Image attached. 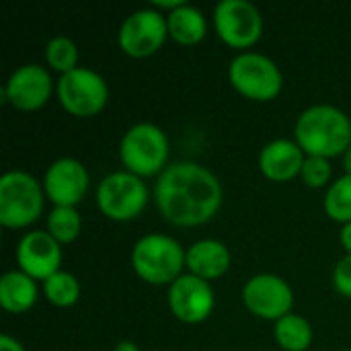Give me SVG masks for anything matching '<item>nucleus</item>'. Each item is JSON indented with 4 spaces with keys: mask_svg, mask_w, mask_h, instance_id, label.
<instances>
[{
    "mask_svg": "<svg viewBox=\"0 0 351 351\" xmlns=\"http://www.w3.org/2000/svg\"><path fill=\"white\" fill-rule=\"evenodd\" d=\"M341 160H343V171H346V175H351V146L346 150V154L341 156Z\"/></svg>",
    "mask_w": 351,
    "mask_h": 351,
    "instance_id": "30",
    "label": "nucleus"
},
{
    "mask_svg": "<svg viewBox=\"0 0 351 351\" xmlns=\"http://www.w3.org/2000/svg\"><path fill=\"white\" fill-rule=\"evenodd\" d=\"M113 351H140V348H138L134 341H119V343L113 348Z\"/></svg>",
    "mask_w": 351,
    "mask_h": 351,
    "instance_id": "29",
    "label": "nucleus"
},
{
    "mask_svg": "<svg viewBox=\"0 0 351 351\" xmlns=\"http://www.w3.org/2000/svg\"><path fill=\"white\" fill-rule=\"evenodd\" d=\"M274 337L284 351H306L313 346L315 333L304 317L290 313L274 325Z\"/></svg>",
    "mask_w": 351,
    "mask_h": 351,
    "instance_id": "20",
    "label": "nucleus"
},
{
    "mask_svg": "<svg viewBox=\"0 0 351 351\" xmlns=\"http://www.w3.org/2000/svg\"><path fill=\"white\" fill-rule=\"evenodd\" d=\"M56 95L66 113L88 119L99 115L109 101V86L105 78L84 66L62 74L56 82Z\"/></svg>",
    "mask_w": 351,
    "mask_h": 351,
    "instance_id": "7",
    "label": "nucleus"
},
{
    "mask_svg": "<svg viewBox=\"0 0 351 351\" xmlns=\"http://www.w3.org/2000/svg\"><path fill=\"white\" fill-rule=\"evenodd\" d=\"M230 265H232V255L222 241L202 239L187 249L189 274H193L210 284L214 280H220L222 276H226Z\"/></svg>",
    "mask_w": 351,
    "mask_h": 351,
    "instance_id": "17",
    "label": "nucleus"
},
{
    "mask_svg": "<svg viewBox=\"0 0 351 351\" xmlns=\"http://www.w3.org/2000/svg\"><path fill=\"white\" fill-rule=\"evenodd\" d=\"M0 351H25L23 343L10 335H2L0 337Z\"/></svg>",
    "mask_w": 351,
    "mask_h": 351,
    "instance_id": "27",
    "label": "nucleus"
},
{
    "mask_svg": "<svg viewBox=\"0 0 351 351\" xmlns=\"http://www.w3.org/2000/svg\"><path fill=\"white\" fill-rule=\"evenodd\" d=\"M341 351H351V350H341Z\"/></svg>",
    "mask_w": 351,
    "mask_h": 351,
    "instance_id": "31",
    "label": "nucleus"
},
{
    "mask_svg": "<svg viewBox=\"0 0 351 351\" xmlns=\"http://www.w3.org/2000/svg\"><path fill=\"white\" fill-rule=\"evenodd\" d=\"M167 27H169V37L185 47L202 43L204 37L208 35V21L204 12L187 2L167 14Z\"/></svg>",
    "mask_w": 351,
    "mask_h": 351,
    "instance_id": "19",
    "label": "nucleus"
},
{
    "mask_svg": "<svg viewBox=\"0 0 351 351\" xmlns=\"http://www.w3.org/2000/svg\"><path fill=\"white\" fill-rule=\"evenodd\" d=\"M119 158L125 171L140 179L160 175L169 167V138L156 123H136L119 142Z\"/></svg>",
    "mask_w": 351,
    "mask_h": 351,
    "instance_id": "5",
    "label": "nucleus"
},
{
    "mask_svg": "<svg viewBox=\"0 0 351 351\" xmlns=\"http://www.w3.org/2000/svg\"><path fill=\"white\" fill-rule=\"evenodd\" d=\"M43 296L58 308H70L80 298V284L70 271H58L43 282Z\"/></svg>",
    "mask_w": 351,
    "mask_h": 351,
    "instance_id": "21",
    "label": "nucleus"
},
{
    "mask_svg": "<svg viewBox=\"0 0 351 351\" xmlns=\"http://www.w3.org/2000/svg\"><path fill=\"white\" fill-rule=\"evenodd\" d=\"M47 232L60 245H70L82 232V216L76 208H53L47 216Z\"/></svg>",
    "mask_w": 351,
    "mask_h": 351,
    "instance_id": "23",
    "label": "nucleus"
},
{
    "mask_svg": "<svg viewBox=\"0 0 351 351\" xmlns=\"http://www.w3.org/2000/svg\"><path fill=\"white\" fill-rule=\"evenodd\" d=\"M331 175H333V169H331L329 158H321V156H306L302 173H300L304 185L313 189H321L329 185Z\"/></svg>",
    "mask_w": 351,
    "mask_h": 351,
    "instance_id": "25",
    "label": "nucleus"
},
{
    "mask_svg": "<svg viewBox=\"0 0 351 351\" xmlns=\"http://www.w3.org/2000/svg\"><path fill=\"white\" fill-rule=\"evenodd\" d=\"M45 191L27 171H8L0 179V224L12 230L31 226L43 214Z\"/></svg>",
    "mask_w": 351,
    "mask_h": 351,
    "instance_id": "4",
    "label": "nucleus"
},
{
    "mask_svg": "<svg viewBox=\"0 0 351 351\" xmlns=\"http://www.w3.org/2000/svg\"><path fill=\"white\" fill-rule=\"evenodd\" d=\"M214 29L228 47L249 51L263 37V16L247 0H222L214 8Z\"/></svg>",
    "mask_w": 351,
    "mask_h": 351,
    "instance_id": "9",
    "label": "nucleus"
},
{
    "mask_svg": "<svg viewBox=\"0 0 351 351\" xmlns=\"http://www.w3.org/2000/svg\"><path fill=\"white\" fill-rule=\"evenodd\" d=\"M88 183L86 167L72 156L53 160L43 175V191L53 208H76L84 199Z\"/></svg>",
    "mask_w": 351,
    "mask_h": 351,
    "instance_id": "13",
    "label": "nucleus"
},
{
    "mask_svg": "<svg viewBox=\"0 0 351 351\" xmlns=\"http://www.w3.org/2000/svg\"><path fill=\"white\" fill-rule=\"evenodd\" d=\"M306 154L296 140L280 138L263 146L259 152V171L274 183H288L300 177Z\"/></svg>",
    "mask_w": 351,
    "mask_h": 351,
    "instance_id": "16",
    "label": "nucleus"
},
{
    "mask_svg": "<svg viewBox=\"0 0 351 351\" xmlns=\"http://www.w3.org/2000/svg\"><path fill=\"white\" fill-rule=\"evenodd\" d=\"M154 202L167 222L191 228L208 224L220 212L224 189L218 177L204 165L179 160L158 175Z\"/></svg>",
    "mask_w": 351,
    "mask_h": 351,
    "instance_id": "1",
    "label": "nucleus"
},
{
    "mask_svg": "<svg viewBox=\"0 0 351 351\" xmlns=\"http://www.w3.org/2000/svg\"><path fill=\"white\" fill-rule=\"evenodd\" d=\"M53 93V80L45 66L25 64L16 68L4 84V101L19 111L41 109Z\"/></svg>",
    "mask_w": 351,
    "mask_h": 351,
    "instance_id": "14",
    "label": "nucleus"
},
{
    "mask_svg": "<svg viewBox=\"0 0 351 351\" xmlns=\"http://www.w3.org/2000/svg\"><path fill=\"white\" fill-rule=\"evenodd\" d=\"M294 138L306 156H343L351 146L350 115L335 105H313L300 113Z\"/></svg>",
    "mask_w": 351,
    "mask_h": 351,
    "instance_id": "2",
    "label": "nucleus"
},
{
    "mask_svg": "<svg viewBox=\"0 0 351 351\" xmlns=\"http://www.w3.org/2000/svg\"><path fill=\"white\" fill-rule=\"evenodd\" d=\"M333 286L337 294H341L343 298H351V255H346L337 261L333 269Z\"/></svg>",
    "mask_w": 351,
    "mask_h": 351,
    "instance_id": "26",
    "label": "nucleus"
},
{
    "mask_svg": "<svg viewBox=\"0 0 351 351\" xmlns=\"http://www.w3.org/2000/svg\"><path fill=\"white\" fill-rule=\"evenodd\" d=\"M214 306L216 294L212 284L193 274H183L175 284L169 286V308L181 323H204L212 317Z\"/></svg>",
    "mask_w": 351,
    "mask_h": 351,
    "instance_id": "12",
    "label": "nucleus"
},
{
    "mask_svg": "<svg viewBox=\"0 0 351 351\" xmlns=\"http://www.w3.org/2000/svg\"><path fill=\"white\" fill-rule=\"evenodd\" d=\"M339 241H341V247L346 249V253L351 255V222L350 224H343V228L339 232Z\"/></svg>",
    "mask_w": 351,
    "mask_h": 351,
    "instance_id": "28",
    "label": "nucleus"
},
{
    "mask_svg": "<svg viewBox=\"0 0 351 351\" xmlns=\"http://www.w3.org/2000/svg\"><path fill=\"white\" fill-rule=\"evenodd\" d=\"M228 80L239 95L257 103L274 101L284 86L280 66L259 51H241L232 58L228 66Z\"/></svg>",
    "mask_w": 351,
    "mask_h": 351,
    "instance_id": "6",
    "label": "nucleus"
},
{
    "mask_svg": "<svg viewBox=\"0 0 351 351\" xmlns=\"http://www.w3.org/2000/svg\"><path fill=\"white\" fill-rule=\"evenodd\" d=\"M78 58H80L78 47L70 37L58 35V37H51L45 45V62L51 70L60 72V76L76 70Z\"/></svg>",
    "mask_w": 351,
    "mask_h": 351,
    "instance_id": "24",
    "label": "nucleus"
},
{
    "mask_svg": "<svg viewBox=\"0 0 351 351\" xmlns=\"http://www.w3.org/2000/svg\"><path fill=\"white\" fill-rule=\"evenodd\" d=\"M148 204V187L144 179L123 171L103 177L97 189V206L101 214L113 222H130L138 218Z\"/></svg>",
    "mask_w": 351,
    "mask_h": 351,
    "instance_id": "8",
    "label": "nucleus"
},
{
    "mask_svg": "<svg viewBox=\"0 0 351 351\" xmlns=\"http://www.w3.org/2000/svg\"><path fill=\"white\" fill-rule=\"evenodd\" d=\"M39 298V288L33 278L21 269L6 271L0 280V306L6 313L23 315L35 306Z\"/></svg>",
    "mask_w": 351,
    "mask_h": 351,
    "instance_id": "18",
    "label": "nucleus"
},
{
    "mask_svg": "<svg viewBox=\"0 0 351 351\" xmlns=\"http://www.w3.org/2000/svg\"><path fill=\"white\" fill-rule=\"evenodd\" d=\"M169 27L167 14L156 8H140L132 12L119 27L117 43L119 49L136 60L154 56L167 41Z\"/></svg>",
    "mask_w": 351,
    "mask_h": 351,
    "instance_id": "10",
    "label": "nucleus"
},
{
    "mask_svg": "<svg viewBox=\"0 0 351 351\" xmlns=\"http://www.w3.org/2000/svg\"><path fill=\"white\" fill-rule=\"evenodd\" d=\"M16 263L35 282H45L60 271L62 245L47 230H29L16 247Z\"/></svg>",
    "mask_w": 351,
    "mask_h": 351,
    "instance_id": "15",
    "label": "nucleus"
},
{
    "mask_svg": "<svg viewBox=\"0 0 351 351\" xmlns=\"http://www.w3.org/2000/svg\"><path fill=\"white\" fill-rule=\"evenodd\" d=\"M325 214L339 222L350 224L351 222V175H343L337 181H333L325 193L323 199Z\"/></svg>",
    "mask_w": 351,
    "mask_h": 351,
    "instance_id": "22",
    "label": "nucleus"
},
{
    "mask_svg": "<svg viewBox=\"0 0 351 351\" xmlns=\"http://www.w3.org/2000/svg\"><path fill=\"white\" fill-rule=\"evenodd\" d=\"M243 302L251 315L278 323L294 308L290 284L276 274H257L243 286Z\"/></svg>",
    "mask_w": 351,
    "mask_h": 351,
    "instance_id": "11",
    "label": "nucleus"
},
{
    "mask_svg": "<svg viewBox=\"0 0 351 351\" xmlns=\"http://www.w3.org/2000/svg\"><path fill=\"white\" fill-rule=\"evenodd\" d=\"M132 267L150 286H171L187 267V249L169 234H146L132 249Z\"/></svg>",
    "mask_w": 351,
    "mask_h": 351,
    "instance_id": "3",
    "label": "nucleus"
}]
</instances>
